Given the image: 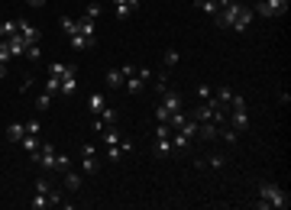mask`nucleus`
Returning <instances> with one entry per match:
<instances>
[{
  "label": "nucleus",
  "instance_id": "obj_12",
  "mask_svg": "<svg viewBox=\"0 0 291 210\" xmlns=\"http://www.w3.org/2000/svg\"><path fill=\"white\" fill-rule=\"evenodd\" d=\"M162 107L175 113V110H181V94L178 91H162Z\"/></svg>",
  "mask_w": 291,
  "mask_h": 210
},
{
  "label": "nucleus",
  "instance_id": "obj_11",
  "mask_svg": "<svg viewBox=\"0 0 291 210\" xmlns=\"http://www.w3.org/2000/svg\"><path fill=\"white\" fill-rule=\"evenodd\" d=\"M110 4H113V10H117L120 20H126V16L139 7V0H110Z\"/></svg>",
  "mask_w": 291,
  "mask_h": 210
},
{
  "label": "nucleus",
  "instance_id": "obj_3",
  "mask_svg": "<svg viewBox=\"0 0 291 210\" xmlns=\"http://www.w3.org/2000/svg\"><path fill=\"white\" fill-rule=\"evenodd\" d=\"M233 110V129H246L249 126V110H246V97H240V94H233L230 97V107Z\"/></svg>",
  "mask_w": 291,
  "mask_h": 210
},
{
  "label": "nucleus",
  "instance_id": "obj_30",
  "mask_svg": "<svg viewBox=\"0 0 291 210\" xmlns=\"http://www.w3.org/2000/svg\"><path fill=\"white\" fill-rule=\"evenodd\" d=\"M55 168L58 171H68V168H72V159H68V155H55Z\"/></svg>",
  "mask_w": 291,
  "mask_h": 210
},
{
  "label": "nucleus",
  "instance_id": "obj_28",
  "mask_svg": "<svg viewBox=\"0 0 291 210\" xmlns=\"http://www.w3.org/2000/svg\"><path fill=\"white\" fill-rule=\"evenodd\" d=\"M198 10H204V13L214 16L217 13V0H198Z\"/></svg>",
  "mask_w": 291,
  "mask_h": 210
},
{
  "label": "nucleus",
  "instance_id": "obj_14",
  "mask_svg": "<svg viewBox=\"0 0 291 210\" xmlns=\"http://www.w3.org/2000/svg\"><path fill=\"white\" fill-rule=\"evenodd\" d=\"M68 42H72L75 52H84V49H94L97 39H87V36H81V32H75V36H68Z\"/></svg>",
  "mask_w": 291,
  "mask_h": 210
},
{
  "label": "nucleus",
  "instance_id": "obj_34",
  "mask_svg": "<svg viewBox=\"0 0 291 210\" xmlns=\"http://www.w3.org/2000/svg\"><path fill=\"white\" fill-rule=\"evenodd\" d=\"M175 62H178V52H175V49H165V68H172Z\"/></svg>",
  "mask_w": 291,
  "mask_h": 210
},
{
  "label": "nucleus",
  "instance_id": "obj_29",
  "mask_svg": "<svg viewBox=\"0 0 291 210\" xmlns=\"http://www.w3.org/2000/svg\"><path fill=\"white\" fill-rule=\"evenodd\" d=\"M52 107V94L46 91V94H39V97H36V110H49Z\"/></svg>",
  "mask_w": 291,
  "mask_h": 210
},
{
  "label": "nucleus",
  "instance_id": "obj_35",
  "mask_svg": "<svg viewBox=\"0 0 291 210\" xmlns=\"http://www.w3.org/2000/svg\"><path fill=\"white\" fill-rule=\"evenodd\" d=\"M39 120H29V123H26V133H33V136H39Z\"/></svg>",
  "mask_w": 291,
  "mask_h": 210
},
{
  "label": "nucleus",
  "instance_id": "obj_9",
  "mask_svg": "<svg viewBox=\"0 0 291 210\" xmlns=\"http://www.w3.org/2000/svg\"><path fill=\"white\" fill-rule=\"evenodd\" d=\"M7 42V52H10V55H26V46H29V42H26L20 32H13L10 39H4Z\"/></svg>",
  "mask_w": 291,
  "mask_h": 210
},
{
  "label": "nucleus",
  "instance_id": "obj_22",
  "mask_svg": "<svg viewBox=\"0 0 291 210\" xmlns=\"http://www.w3.org/2000/svg\"><path fill=\"white\" fill-rule=\"evenodd\" d=\"M172 149H181V152H184V149H191V136H184L178 129V133L172 136Z\"/></svg>",
  "mask_w": 291,
  "mask_h": 210
},
{
  "label": "nucleus",
  "instance_id": "obj_33",
  "mask_svg": "<svg viewBox=\"0 0 291 210\" xmlns=\"http://www.w3.org/2000/svg\"><path fill=\"white\" fill-rule=\"evenodd\" d=\"M26 55L33 58V62H36V58L42 55V49H39V42H33V46H26Z\"/></svg>",
  "mask_w": 291,
  "mask_h": 210
},
{
  "label": "nucleus",
  "instance_id": "obj_37",
  "mask_svg": "<svg viewBox=\"0 0 291 210\" xmlns=\"http://www.w3.org/2000/svg\"><path fill=\"white\" fill-rule=\"evenodd\" d=\"M26 4H29V7H42V4H46V0H26Z\"/></svg>",
  "mask_w": 291,
  "mask_h": 210
},
{
  "label": "nucleus",
  "instance_id": "obj_7",
  "mask_svg": "<svg viewBox=\"0 0 291 210\" xmlns=\"http://www.w3.org/2000/svg\"><path fill=\"white\" fill-rule=\"evenodd\" d=\"M130 152H133V143H130V139H120L117 146H107V159L110 162H120L123 155H130Z\"/></svg>",
  "mask_w": 291,
  "mask_h": 210
},
{
  "label": "nucleus",
  "instance_id": "obj_2",
  "mask_svg": "<svg viewBox=\"0 0 291 210\" xmlns=\"http://www.w3.org/2000/svg\"><path fill=\"white\" fill-rule=\"evenodd\" d=\"M285 207H288V194L278 185H272V181L259 185V210H285Z\"/></svg>",
  "mask_w": 291,
  "mask_h": 210
},
{
  "label": "nucleus",
  "instance_id": "obj_8",
  "mask_svg": "<svg viewBox=\"0 0 291 210\" xmlns=\"http://www.w3.org/2000/svg\"><path fill=\"white\" fill-rule=\"evenodd\" d=\"M16 32H20L29 46H33V42H39V29H36L33 23H26V20H16Z\"/></svg>",
  "mask_w": 291,
  "mask_h": 210
},
{
  "label": "nucleus",
  "instance_id": "obj_13",
  "mask_svg": "<svg viewBox=\"0 0 291 210\" xmlns=\"http://www.w3.org/2000/svg\"><path fill=\"white\" fill-rule=\"evenodd\" d=\"M49 75H55V78H68V75H78V68H75V65H68V62H52V65H49Z\"/></svg>",
  "mask_w": 291,
  "mask_h": 210
},
{
  "label": "nucleus",
  "instance_id": "obj_5",
  "mask_svg": "<svg viewBox=\"0 0 291 210\" xmlns=\"http://www.w3.org/2000/svg\"><path fill=\"white\" fill-rule=\"evenodd\" d=\"M81 165H84V174H94L97 171V165H101V162H97V146L94 143H84L81 146Z\"/></svg>",
  "mask_w": 291,
  "mask_h": 210
},
{
  "label": "nucleus",
  "instance_id": "obj_21",
  "mask_svg": "<svg viewBox=\"0 0 291 210\" xmlns=\"http://www.w3.org/2000/svg\"><path fill=\"white\" fill-rule=\"evenodd\" d=\"M65 191H81V174H75L72 168L65 171Z\"/></svg>",
  "mask_w": 291,
  "mask_h": 210
},
{
  "label": "nucleus",
  "instance_id": "obj_26",
  "mask_svg": "<svg viewBox=\"0 0 291 210\" xmlns=\"http://www.w3.org/2000/svg\"><path fill=\"white\" fill-rule=\"evenodd\" d=\"M16 32V20H7V23H0V39H10Z\"/></svg>",
  "mask_w": 291,
  "mask_h": 210
},
{
  "label": "nucleus",
  "instance_id": "obj_16",
  "mask_svg": "<svg viewBox=\"0 0 291 210\" xmlns=\"http://www.w3.org/2000/svg\"><path fill=\"white\" fill-rule=\"evenodd\" d=\"M217 136H220L217 123H198V139H217Z\"/></svg>",
  "mask_w": 291,
  "mask_h": 210
},
{
  "label": "nucleus",
  "instance_id": "obj_18",
  "mask_svg": "<svg viewBox=\"0 0 291 210\" xmlns=\"http://www.w3.org/2000/svg\"><path fill=\"white\" fill-rule=\"evenodd\" d=\"M23 136H26V123H10L7 126V139H10V143H20Z\"/></svg>",
  "mask_w": 291,
  "mask_h": 210
},
{
  "label": "nucleus",
  "instance_id": "obj_20",
  "mask_svg": "<svg viewBox=\"0 0 291 210\" xmlns=\"http://www.w3.org/2000/svg\"><path fill=\"white\" fill-rule=\"evenodd\" d=\"M172 152V136H155V155H169Z\"/></svg>",
  "mask_w": 291,
  "mask_h": 210
},
{
  "label": "nucleus",
  "instance_id": "obj_6",
  "mask_svg": "<svg viewBox=\"0 0 291 210\" xmlns=\"http://www.w3.org/2000/svg\"><path fill=\"white\" fill-rule=\"evenodd\" d=\"M55 149H52V143H46V146H39V152H36V159L33 162H39L42 168H55Z\"/></svg>",
  "mask_w": 291,
  "mask_h": 210
},
{
  "label": "nucleus",
  "instance_id": "obj_32",
  "mask_svg": "<svg viewBox=\"0 0 291 210\" xmlns=\"http://www.w3.org/2000/svg\"><path fill=\"white\" fill-rule=\"evenodd\" d=\"M155 120L158 123H169V110H165L162 103H155Z\"/></svg>",
  "mask_w": 291,
  "mask_h": 210
},
{
  "label": "nucleus",
  "instance_id": "obj_10",
  "mask_svg": "<svg viewBox=\"0 0 291 210\" xmlns=\"http://www.w3.org/2000/svg\"><path fill=\"white\" fill-rule=\"evenodd\" d=\"M78 32H81V36H87V39H97V23H94V16H81V20H78Z\"/></svg>",
  "mask_w": 291,
  "mask_h": 210
},
{
  "label": "nucleus",
  "instance_id": "obj_27",
  "mask_svg": "<svg viewBox=\"0 0 291 210\" xmlns=\"http://www.w3.org/2000/svg\"><path fill=\"white\" fill-rule=\"evenodd\" d=\"M46 91H49V94H58V91H61V78L49 75V81H46Z\"/></svg>",
  "mask_w": 291,
  "mask_h": 210
},
{
  "label": "nucleus",
  "instance_id": "obj_24",
  "mask_svg": "<svg viewBox=\"0 0 291 210\" xmlns=\"http://www.w3.org/2000/svg\"><path fill=\"white\" fill-rule=\"evenodd\" d=\"M107 87H123V72H120V68L107 72Z\"/></svg>",
  "mask_w": 291,
  "mask_h": 210
},
{
  "label": "nucleus",
  "instance_id": "obj_17",
  "mask_svg": "<svg viewBox=\"0 0 291 210\" xmlns=\"http://www.w3.org/2000/svg\"><path fill=\"white\" fill-rule=\"evenodd\" d=\"M49 191H52V188H49ZM49 191H36L33 200H29V207H33V210H46V207H49Z\"/></svg>",
  "mask_w": 291,
  "mask_h": 210
},
{
  "label": "nucleus",
  "instance_id": "obj_15",
  "mask_svg": "<svg viewBox=\"0 0 291 210\" xmlns=\"http://www.w3.org/2000/svg\"><path fill=\"white\" fill-rule=\"evenodd\" d=\"M20 143H23V149H26V155H29V159H36V152H39V146H42L39 139L33 136V133H26V136L20 139Z\"/></svg>",
  "mask_w": 291,
  "mask_h": 210
},
{
  "label": "nucleus",
  "instance_id": "obj_31",
  "mask_svg": "<svg viewBox=\"0 0 291 210\" xmlns=\"http://www.w3.org/2000/svg\"><path fill=\"white\" fill-rule=\"evenodd\" d=\"M198 97H201V100H210V97H214V87H210V84H201V87H198Z\"/></svg>",
  "mask_w": 291,
  "mask_h": 210
},
{
  "label": "nucleus",
  "instance_id": "obj_19",
  "mask_svg": "<svg viewBox=\"0 0 291 210\" xmlns=\"http://www.w3.org/2000/svg\"><path fill=\"white\" fill-rule=\"evenodd\" d=\"M75 87H78V75H68V78H61V91H58V94L72 97V94H75Z\"/></svg>",
  "mask_w": 291,
  "mask_h": 210
},
{
  "label": "nucleus",
  "instance_id": "obj_1",
  "mask_svg": "<svg viewBox=\"0 0 291 210\" xmlns=\"http://www.w3.org/2000/svg\"><path fill=\"white\" fill-rule=\"evenodd\" d=\"M252 7L246 4H230V7H220V10L214 13V23L223 26V29H233V32H246L252 23Z\"/></svg>",
  "mask_w": 291,
  "mask_h": 210
},
{
  "label": "nucleus",
  "instance_id": "obj_25",
  "mask_svg": "<svg viewBox=\"0 0 291 210\" xmlns=\"http://www.w3.org/2000/svg\"><path fill=\"white\" fill-rule=\"evenodd\" d=\"M61 29H65V36H75V32H78V20H72V16H61Z\"/></svg>",
  "mask_w": 291,
  "mask_h": 210
},
{
  "label": "nucleus",
  "instance_id": "obj_23",
  "mask_svg": "<svg viewBox=\"0 0 291 210\" xmlns=\"http://www.w3.org/2000/svg\"><path fill=\"white\" fill-rule=\"evenodd\" d=\"M87 110H91L94 117L104 110V97H101V94H91V97H87Z\"/></svg>",
  "mask_w": 291,
  "mask_h": 210
},
{
  "label": "nucleus",
  "instance_id": "obj_36",
  "mask_svg": "<svg viewBox=\"0 0 291 210\" xmlns=\"http://www.w3.org/2000/svg\"><path fill=\"white\" fill-rule=\"evenodd\" d=\"M220 136H223L227 143H236V129H227V133H220Z\"/></svg>",
  "mask_w": 291,
  "mask_h": 210
},
{
  "label": "nucleus",
  "instance_id": "obj_4",
  "mask_svg": "<svg viewBox=\"0 0 291 210\" xmlns=\"http://www.w3.org/2000/svg\"><path fill=\"white\" fill-rule=\"evenodd\" d=\"M288 10V0H255V7H252V13H259V16H281Z\"/></svg>",
  "mask_w": 291,
  "mask_h": 210
}]
</instances>
